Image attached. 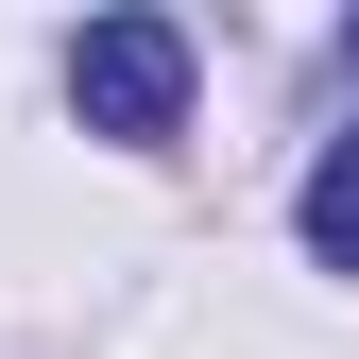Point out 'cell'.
<instances>
[{
    "instance_id": "1",
    "label": "cell",
    "mask_w": 359,
    "mask_h": 359,
    "mask_svg": "<svg viewBox=\"0 0 359 359\" xmlns=\"http://www.w3.org/2000/svg\"><path fill=\"white\" fill-rule=\"evenodd\" d=\"M69 103H86V137H171V120H189V34L171 18H86Z\"/></svg>"
},
{
    "instance_id": "2",
    "label": "cell",
    "mask_w": 359,
    "mask_h": 359,
    "mask_svg": "<svg viewBox=\"0 0 359 359\" xmlns=\"http://www.w3.org/2000/svg\"><path fill=\"white\" fill-rule=\"evenodd\" d=\"M308 257H325V274H359V137H325V171H308Z\"/></svg>"
}]
</instances>
